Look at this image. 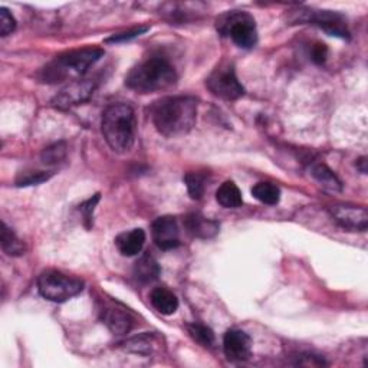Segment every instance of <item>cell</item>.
Masks as SVG:
<instances>
[{
    "mask_svg": "<svg viewBox=\"0 0 368 368\" xmlns=\"http://www.w3.org/2000/svg\"><path fill=\"white\" fill-rule=\"evenodd\" d=\"M297 364L298 365H325L326 362L320 356H314V354L306 353V354L298 356Z\"/></svg>",
    "mask_w": 368,
    "mask_h": 368,
    "instance_id": "31",
    "label": "cell"
},
{
    "mask_svg": "<svg viewBox=\"0 0 368 368\" xmlns=\"http://www.w3.org/2000/svg\"><path fill=\"white\" fill-rule=\"evenodd\" d=\"M326 57H328V49H326V46L324 44L318 42V44H315L314 46H312L311 58L315 64L322 65L326 61Z\"/></svg>",
    "mask_w": 368,
    "mask_h": 368,
    "instance_id": "30",
    "label": "cell"
},
{
    "mask_svg": "<svg viewBox=\"0 0 368 368\" xmlns=\"http://www.w3.org/2000/svg\"><path fill=\"white\" fill-rule=\"evenodd\" d=\"M98 86V81L92 78H80L68 82L57 95L50 100V105L61 111L77 107L88 101Z\"/></svg>",
    "mask_w": 368,
    "mask_h": 368,
    "instance_id": "9",
    "label": "cell"
},
{
    "mask_svg": "<svg viewBox=\"0 0 368 368\" xmlns=\"http://www.w3.org/2000/svg\"><path fill=\"white\" fill-rule=\"evenodd\" d=\"M206 86L217 98L234 101L243 97L245 88L239 82L233 65L228 62L219 64L206 80Z\"/></svg>",
    "mask_w": 368,
    "mask_h": 368,
    "instance_id": "8",
    "label": "cell"
},
{
    "mask_svg": "<svg viewBox=\"0 0 368 368\" xmlns=\"http://www.w3.org/2000/svg\"><path fill=\"white\" fill-rule=\"evenodd\" d=\"M216 200L225 209H237L243 205L242 193L233 181H225L216 192Z\"/></svg>",
    "mask_w": 368,
    "mask_h": 368,
    "instance_id": "19",
    "label": "cell"
},
{
    "mask_svg": "<svg viewBox=\"0 0 368 368\" xmlns=\"http://www.w3.org/2000/svg\"><path fill=\"white\" fill-rule=\"evenodd\" d=\"M145 243V232L142 229H133L124 232L116 237V246L122 256L138 255Z\"/></svg>",
    "mask_w": 368,
    "mask_h": 368,
    "instance_id": "15",
    "label": "cell"
},
{
    "mask_svg": "<svg viewBox=\"0 0 368 368\" xmlns=\"http://www.w3.org/2000/svg\"><path fill=\"white\" fill-rule=\"evenodd\" d=\"M206 174L200 172H189L184 176V181H186L187 192L193 200H200L205 194L206 190Z\"/></svg>",
    "mask_w": 368,
    "mask_h": 368,
    "instance_id": "23",
    "label": "cell"
},
{
    "mask_svg": "<svg viewBox=\"0 0 368 368\" xmlns=\"http://www.w3.org/2000/svg\"><path fill=\"white\" fill-rule=\"evenodd\" d=\"M66 153H68L66 144L64 141H59L46 147V149L42 151L41 158L46 165H58L66 158Z\"/></svg>",
    "mask_w": 368,
    "mask_h": 368,
    "instance_id": "24",
    "label": "cell"
},
{
    "mask_svg": "<svg viewBox=\"0 0 368 368\" xmlns=\"http://www.w3.org/2000/svg\"><path fill=\"white\" fill-rule=\"evenodd\" d=\"M186 328H187L189 335L197 344H200L201 347H205V348H213L216 338H214V333L209 326H206L203 324H199V322H193V324H189Z\"/></svg>",
    "mask_w": 368,
    "mask_h": 368,
    "instance_id": "22",
    "label": "cell"
},
{
    "mask_svg": "<svg viewBox=\"0 0 368 368\" xmlns=\"http://www.w3.org/2000/svg\"><path fill=\"white\" fill-rule=\"evenodd\" d=\"M197 100L190 95L164 97L150 108L156 130L164 137L187 134L197 120Z\"/></svg>",
    "mask_w": 368,
    "mask_h": 368,
    "instance_id": "1",
    "label": "cell"
},
{
    "mask_svg": "<svg viewBox=\"0 0 368 368\" xmlns=\"http://www.w3.org/2000/svg\"><path fill=\"white\" fill-rule=\"evenodd\" d=\"M104 57L101 48H84L64 52L55 57L42 69V81L46 84L71 82L84 78L88 69Z\"/></svg>",
    "mask_w": 368,
    "mask_h": 368,
    "instance_id": "3",
    "label": "cell"
},
{
    "mask_svg": "<svg viewBox=\"0 0 368 368\" xmlns=\"http://www.w3.org/2000/svg\"><path fill=\"white\" fill-rule=\"evenodd\" d=\"M357 169H358L362 174H367V157H361V158L357 161Z\"/></svg>",
    "mask_w": 368,
    "mask_h": 368,
    "instance_id": "32",
    "label": "cell"
},
{
    "mask_svg": "<svg viewBox=\"0 0 368 368\" xmlns=\"http://www.w3.org/2000/svg\"><path fill=\"white\" fill-rule=\"evenodd\" d=\"M0 245L6 255L9 256H22L26 250L25 243L17 237L6 223H2V232H0Z\"/></svg>",
    "mask_w": 368,
    "mask_h": 368,
    "instance_id": "21",
    "label": "cell"
},
{
    "mask_svg": "<svg viewBox=\"0 0 368 368\" xmlns=\"http://www.w3.org/2000/svg\"><path fill=\"white\" fill-rule=\"evenodd\" d=\"M134 276L141 284L154 282L160 276V265L151 255L145 253L134 265Z\"/></svg>",
    "mask_w": 368,
    "mask_h": 368,
    "instance_id": "17",
    "label": "cell"
},
{
    "mask_svg": "<svg viewBox=\"0 0 368 368\" xmlns=\"http://www.w3.org/2000/svg\"><path fill=\"white\" fill-rule=\"evenodd\" d=\"M124 345H125V349H128V351L140 353V354H150L151 349H153L151 337L149 340V335H141V337L133 338L130 341H127Z\"/></svg>",
    "mask_w": 368,
    "mask_h": 368,
    "instance_id": "26",
    "label": "cell"
},
{
    "mask_svg": "<svg viewBox=\"0 0 368 368\" xmlns=\"http://www.w3.org/2000/svg\"><path fill=\"white\" fill-rule=\"evenodd\" d=\"M293 22L311 24L314 26H318L328 35L337 36V38H341V39L351 38V33H349V29L347 25V19L338 12L314 10V9L301 8L295 12Z\"/></svg>",
    "mask_w": 368,
    "mask_h": 368,
    "instance_id": "7",
    "label": "cell"
},
{
    "mask_svg": "<svg viewBox=\"0 0 368 368\" xmlns=\"http://www.w3.org/2000/svg\"><path fill=\"white\" fill-rule=\"evenodd\" d=\"M16 29V19L13 15L6 9L0 8V36L6 38Z\"/></svg>",
    "mask_w": 368,
    "mask_h": 368,
    "instance_id": "27",
    "label": "cell"
},
{
    "mask_svg": "<svg viewBox=\"0 0 368 368\" xmlns=\"http://www.w3.org/2000/svg\"><path fill=\"white\" fill-rule=\"evenodd\" d=\"M151 305L163 315H173L178 308V300L167 288H156L150 293Z\"/></svg>",
    "mask_w": 368,
    "mask_h": 368,
    "instance_id": "16",
    "label": "cell"
},
{
    "mask_svg": "<svg viewBox=\"0 0 368 368\" xmlns=\"http://www.w3.org/2000/svg\"><path fill=\"white\" fill-rule=\"evenodd\" d=\"M153 241L161 250H172L180 246V229L176 217L161 216L153 223Z\"/></svg>",
    "mask_w": 368,
    "mask_h": 368,
    "instance_id": "11",
    "label": "cell"
},
{
    "mask_svg": "<svg viewBox=\"0 0 368 368\" xmlns=\"http://www.w3.org/2000/svg\"><path fill=\"white\" fill-rule=\"evenodd\" d=\"M252 194L255 199H257L264 205L275 206L279 203L281 200V190L278 186H275L272 183H257L252 187Z\"/></svg>",
    "mask_w": 368,
    "mask_h": 368,
    "instance_id": "20",
    "label": "cell"
},
{
    "mask_svg": "<svg viewBox=\"0 0 368 368\" xmlns=\"http://www.w3.org/2000/svg\"><path fill=\"white\" fill-rule=\"evenodd\" d=\"M101 318L113 334L125 335L134 326V318L125 308L118 304H109L102 308Z\"/></svg>",
    "mask_w": 368,
    "mask_h": 368,
    "instance_id": "13",
    "label": "cell"
},
{
    "mask_svg": "<svg viewBox=\"0 0 368 368\" xmlns=\"http://www.w3.org/2000/svg\"><path fill=\"white\" fill-rule=\"evenodd\" d=\"M187 232L199 239H212L219 233V223L199 213H192L184 220Z\"/></svg>",
    "mask_w": 368,
    "mask_h": 368,
    "instance_id": "14",
    "label": "cell"
},
{
    "mask_svg": "<svg viewBox=\"0 0 368 368\" xmlns=\"http://www.w3.org/2000/svg\"><path fill=\"white\" fill-rule=\"evenodd\" d=\"M177 82L174 66L161 57H153L136 65L125 77V85L138 94H153L170 89Z\"/></svg>",
    "mask_w": 368,
    "mask_h": 368,
    "instance_id": "4",
    "label": "cell"
},
{
    "mask_svg": "<svg viewBox=\"0 0 368 368\" xmlns=\"http://www.w3.org/2000/svg\"><path fill=\"white\" fill-rule=\"evenodd\" d=\"M136 114L131 105L117 102L108 105L101 120V130L107 144L116 153L130 151L136 140Z\"/></svg>",
    "mask_w": 368,
    "mask_h": 368,
    "instance_id": "2",
    "label": "cell"
},
{
    "mask_svg": "<svg viewBox=\"0 0 368 368\" xmlns=\"http://www.w3.org/2000/svg\"><path fill=\"white\" fill-rule=\"evenodd\" d=\"M311 176L314 177L321 186L328 190V192H341L342 190V183L337 177V174L331 170L328 165L322 163H315L311 165Z\"/></svg>",
    "mask_w": 368,
    "mask_h": 368,
    "instance_id": "18",
    "label": "cell"
},
{
    "mask_svg": "<svg viewBox=\"0 0 368 368\" xmlns=\"http://www.w3.org/2000/svg\"><path fill=\"white\" fill-rule=\"evenodd\" d=\"M335 222L351 232H365L368 228V212L365 208L351 205H334L328 208Z\"/></svg>",
    "mask_w": 368,
    "mask_h": 368,
    "instance_id": "10",
    "label": "cell"
},
{
    "mask_svg": "<svg viewBox=\"0 0 368 368\" xmlns=\"http://www.w3.org/2000/svg\"><path fill=\"white\" fill-rule=\"evenodd\" d=\"M216 29L223 36H230L232 41L243 49H252L257 44V29L253 16L248 12H228L216 22Z\"/></svg>",
    "mask_w": 368,
    "mask_h": 368,
    "instance_id": "5",
    "label": "cell"
},
{
    "mask_svg": "<svg viewBox=\"0 0 368 368\" xmlns=\"http://www.w3.org/2000/svg\"><path fill=\"white\" fill-rule=\"evenodd\" d=\"M38 289L45 300L61 304L80 295L84 282L58 270H45L38 278Z\"/></svg>",
    "mask_w": 368,
    "mask_h": 368,
    "instance_id": "6",
    "label": "cell"
},
{
    "mask_svg": "<svg viewBox=\"0 0 368 368\" xmlns=\"http://www.w3.org/2000/svg\"><path fill=\"white\" fill-rule=\"evenodd\" d=\"M147 30H149V26H138V28H133L127 32H121V33H117V35H113L111 38L105 39V42H125V41H131L134 38H137V36L145 33Z\"/></svg>",
    "mask_w": 368,
    "mask_h": 368,
    "instance_id": "28",
    "label": "cell"
},
{
    "mask_svg": "<svg viewBox=\"0 0 368 368\" xmlns=\"http://www.w3.org/2000/svg\"><path fill=\"white\" fill-rule=\"evenodd\" d=\"M98 201H100V194H95L94 197H91L89 200L85 201V203H82L80 206V210L82 212V214L85 217V222H86V228L88 229L92 225V213H94V209H95Z\"/></svg>",
    "mask_w": 368,
    "mask_h": 368,
    "instance_id": "29",
    "label": "cell"
},
{
    "mask_svg": "<svg viewBox=\"0 0 368 368\" xmlns=\"http://www.w3.org/2000/svg\"><path fill=\"white\" fill-rule=\"evenodd\" d=\"M52 172H29V173H21L16 178V186L26 187L33 186V184H41L52 177Z\"/></svg>",
    "mask_w": 368,
    "mask_h": 368,
    "instance_id": "25",
    "label": "cell"
},
{
    "mask_svg": "<svg viewBox=\"0 0 368 368\" xmlns=\"http://www.w3.org/2000/svg\"><path fill=\"white\" fill-rule=\"evenodd\" d=\"M223 351L232 362L246 361L252 356V340L242 329H229L223 337Z\"/></svg>",
    "mask_w": 368,
    "mask_h": 368,
    "instance_id": "12",
    "label": "cell"
}]
</instances>
